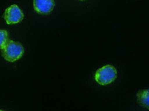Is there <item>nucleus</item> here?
Wrapping results in <instances>:
<instances>
[{
  "instance_id": "f03ea898",
  "label": "nucleus",
  "mask_w": 149,
  "mask_h": 111,
  "mask_svg": "<svg viewBox=\"0 0 149 111\" xmlns=\"http://www.w3.org/2000/svg\"><path fill=\"white\" fill-rule=\"evenodd\" d=\"M117 77V71L111 65H106L97 70L95 80L99 85H107L111 83Z\"/></svg>"
},
{
  "instance_id": "20e7f679",
  "label": "nucleus",
  "mask_w": 149,
  "mask_h": 111,
  "mask_svg": "<svg viewBox=\"0 0 149 111\" xmlns=\"http://www.w3.org/2000/svg\"><path fill=\"white\" fill-rule=\"evenodd\" d=\"M54 7V0H34V10L40 14H49Z\"/></svg>"
},
{
  "instance_id": "39448f33",
  "label": "nucleus",
  "mask_w": 149,
  "mask_h": 111,
  "mask_svg": "<svg viewBox=\"0 0 149 111\" xmlns=\"http://www.w3.org/2000/svg\"><path fill=\"white\" fill-rule=\"evenodd\" d=\"M137 103L141 106L149 109V89H144L137 93Z\"/></svg>"
},
{
  "instance_id": "0eeeda50",
  "label": "nucleus",
  "mask_w": 149,
  "mask_h": 111,
  "mask_svg": "<svg viewBox=\"0 0 149 111\" xmlns=\"http://www.w3.org/2000/svg\"><path fill=\"white\" fill-rule=\"evenodd\" d=\"M0 111H3V110H0Z\"/></svg>"
},
{
  "instance_id": "7ed1b4c3",
  "label": "nucleus",
  "mask_w": 149,
  "mask_h": 111,
  "mask_svg": "<svg viewBox=\"0 0 149 111\" xmlns=\"http://www.w3.org/2000/svg\"><path fill=\"white\" fill-rule=\"evenodd\" d=\"M4 19L8 24H18L24 19V14L17 5H12L6 10Z\"/></svg>"
},
{
  "instance_id": "f257e3e1",
  "label": "nucleus",
  "mask_w": 149,
  "mask_h": 111,
  "mask_svg": "<svg viewBox=\"0 0 149 111\" xmlns=\"http://www.w3.org/2000/svg\"><path fill=\"white\" fill-rule=\"evenodd\" d=\"M2 50V56L5 60L9 62H15L22 57L24 48L18 42L10 41Z\"/></svg>"
},
{
  "instance_id": "423d86ee",
  "label": "nucleus",
  "mask_w": 149,
  "mask_h": 111,
  "mask_svg": "<svg viewBox=\"0 0 149 111\" xmlns=\"http://www.w3.org/2000/svg\"><path fill=\"white\" fill-rule=\"evenodd\" d=\"M0 36H1V43H0V47L1 49H3L7 45L8 43L10 41L8 37V32L4 30H1L0 31Z\"/></svg>"
}]
</instances>
